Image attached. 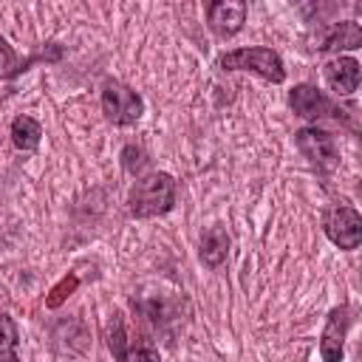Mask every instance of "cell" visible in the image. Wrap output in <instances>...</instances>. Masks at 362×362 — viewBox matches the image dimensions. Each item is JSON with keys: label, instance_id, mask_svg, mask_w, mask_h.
Returning <instances> with one entry per match:
<instances>
[{"label": "cell", "instance_id": "ba28073f", "mask_svg": "<svg viewBox=\"0 0 362 362\" xmlns=\"http://www.w3.org/2000/svg\"><path fill=\"white\" fill-rule=\"evenodd\" d=\"M288 105H291V110L297 116L311 119V122L325 119V116L334 113V105L328 102V96L322 90H317L314 85H294V90L288 96Z\"/></svg>", "mask_w": 362, "mask_h": 362}, {"label": "cell", "instance_id": "4fadbf2b", "mask_svg": "<svg viewBox=\"0 0 362 362\" xmlns=\"http://www.w3.org/2000/svg\"><path fill=\"white\" fill-rule=\"evenodd\" d=\"M107 345H110L113 356L122 362V359H124V354H127V348H124V328H122V317H113L110 331H107Z\"/></svg>", "mask_w": 362, "mask_h": 362}, {"label": "cell", "instance_id": "ac0fdd59", "mask_svg": "<svg viewBox=\"0 0 362 362\" xmlns=\"http://www.w3.org/2000/svg\"><path fill=\"white\" fill-rule=\"evenodd\" d=\"M122 362H161V359H158V354L153 348H133V351L124 354Z\"/></svg>", "mask_w": 362, "mask_h": 362}, {"label": "cell", "instance_id": "e0dca14e", "mask_svg": "<svg viewBox=\"0 0 362 362\" xmlns=\"http://www.w3.org/2000/svg\"><path fill=\"white\" fill-rule=\"evenodd\" d=\"M122 158H124V170H127V173H139V170L147 164L144 150H141V147H133V144L122 150Z\"/></svg>", "mask_w": 362, "mask_h": 362}, {"label": "cell", "instance_id": "7a4b0ae2", "mask_svg": "<svg viewBox=\"0 0 362 362\" xmlns=\"http://www.w3.org/2000/svg\"><path fill=\"white\" fill-rule=\"evenodd\" d=\"M221 68L223 71H252L269 82H283L286 79V68H283V59L274 48H266V45H249V48H238V51H229L221 57Z\"/></svg>", "mask_w": 362, "mask_h": 362}, {"label": "cell", "instance_id": "3957f363", "mask_svg": "<svg viewBox=\"0 0 362 362\" xmlns=\"http://www.w3.org/2000/svg\"><path fill=\"white\" fill-rule=\"evenodd\" d=\"M102 113L107 122L127 127V124H136L141 119L144 102L133 88L113 79V82H105V88H102Z\"/></svg>", "mask_w": 362, "mask_h": 362}, {"label": "cell", "instance_id": "9a60e30c", "mask_svg": "<svg viewBox=\"0 0 362 362\" xmlns=\"http://www.w3.org/2000/svg\"><path fill=\"white\" fill-rule=\"evenodd\" d=\"M14 345H17V325H14L11 317L0 314V354L11 351Z\"/></svg>", "mask_w": 362, "mask_h": 362}, {"label": "cell", "instance_id": "5b68a950", "mask_svg": "<svg viewBox=\"0 0 362 362\" xmlns=\"http://www.w3.org/2000/svg\"><path fill=\"white\" fill-rule=\"evenodd\" d=\"M294 139H297L300 153H303L314 167H320V170L337 167V158H339V156H337V141H334V136H331L328 130L303 127V130L294 133Z\"/></svg>", "mask_w": 362, "mask_h": 362}, {"label": "cell", "instance_id": "8992f818", "mask_svg": "<svg viewBox=\"0 0 362 362\" xmlns=\"http://www.w3.org/2000/svg\"><path fill=\"white\" fill-rule=\"evenodd\" d=\"M351 325V308L348 305H337L328 311L322 337H320V356L322 362H342L345 356V334Z\"/></svg>", "mask_w": 362, "mask_h": 362}, {"label": "cell", "instance_id": "277c9868", "mask_svg": "<svg viewBox=\"0 0 362 362\" xmlns=\"http://www.w3.org/2000/svg\"><path fill=\"white\" fill-rule=\"evenodd\" d=\"M325 235L339 249H356L362 240V218L354 206H331L325 212Z\"/></svg>", "mask_w": 362, "mask_h": 362}, {"label": "cell", "instance_id": "5bb4252c", "mask_svg": "<svg viewBox=\"0 0 362 362\" xmlns=\"http://www.w3.org/2000/svg\"><path fill=\"white\" fill-rule=\"evenodd\" d=\"M76 283H79V280H76V274L62 277V280H59V283L51 288V297L45 300V305H48V308H57V305H59V303H62V300H65V297H68V294L76 288Z\"/></svg>", "mask_w": 362, "mask_h": 362}, {"label": "cell", "instance_id": "9c48e42d", "mask_svg": "<svg viewBox=\"0 0 362 362\" xmlns=\"http://www.w3.org/2000/svg\"><path fill=\"white\" fill-rule=\"evenodd\" d=\"M325 82L337 96H351L359 88V62L354 57H334L325 62Z\"/></svg>", "mask_w": 362, "mask_h": 362}, {"label": "cell", "instance_id": "d6986e66", "mask_svg": "<svg viewBox=\"0 0 362 362\" xmlns=\"http://www.w3.org/2000/svg\"><path fill=\"white\" fill-rule=\"evenodd\" d=\"M0 362H20V359H17L11 351H6V354H0Z\"/></svg>", "mask_w": 362, "mask_h": 362}, {"label": "cell", "instance_id": "52a82bcc", "mask_svg": "<svg viewBox=\"0 0 362 362\" xmlns=\"http://www.w3.org/2000/svg\"><path fill=\"white\" fill-rule=\"evenodd\" d=\"M206 23L218 37H232L246 23V3L240 0H218L206 11Z\"/></svg>", "mask_w": 362, "mask_h": 362}, {"label": "cell", "instance_id": "6da1fadb", "mask_svg": "<svg viewBox=\"0 0 362 362\" xmlns=\"http://www.w3.org/2000/svg\"><path fill=\"white\" fill-rule=\"evenodd\" d=\"M175 204V178L170 173H150L136 181L130 192V215L133 218H156L170 212Z\"/></svg>", "mask_w": 362, "mask_h": 362}, {"label": "cell", "instance_id": "8fae6325", "mask_svg": "<svg viewBox=\"0 0 362 362\" xmlns=\"http://www.w3.org/2000/svg\"><path fill=\"white\" fill-rule=\"evenodd\" d=\"M226 255H229V235L221 226H209L201 235V260L209 269H218L226 260Z\"/></svg>", "mask_w": 362, "mask_h": 362}, {"label": "cell", "instance_id": "30bf717a", "mask_svg": "<svg viewBox=\"0 0 362 362\" xmlns=\"http://www.w3.org/2000/svg\"><path fill=\"white\" fill-rule=\"evenodd\" d=\"M362 45V31L354 20H342L334 23L331 31L322 37V42L317 45L320 51H339V48H359Z\"/></svg>", "mask_w": 362, "mask_h": 362}, {"label": "cell", "instance_id": "2e32d148", "mask_svg": "<svg viewBox=\"0 0 362 362\" xmlns=\"http://www.w3.org/2000/svg\"><path fill=\"white\" fill-rule=\"evenodd\" d=\"M20 71V65H17V57H14V51H11V45L0 37V79H6V76H14Z\"/></svg>", "mask_w": 362, "mask_h": 362}, {"label": "cell", "instance_id": "7c38bea8", "mask_svg": "<svg viewBox=\"0 0 362 362\" xmlns=\"http://www.w3.org/2000/svg\"><path fill=\"white\" fill-rule=\"evenodd\" d=\"M40 136H42V127L37 119L31 116H17L11 122V141L17 150H37L40 147Z\"/></svg>", "mask_w": 362, "mask_h": 362}]
</instances>
